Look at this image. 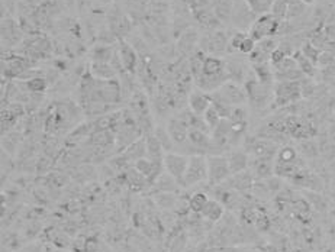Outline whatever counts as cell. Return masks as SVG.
I'll return each mask as SVG.
<instances>
[{"instance_id":"6","label":"cell","mask_w":335,"mask_h":252,"mask_svg":"<svg viewBox=\"0 0 335 252\" xmlns=\"http://www.w3.org/2000/svg\"><path fill=\"white\" fill-rule=\"evenodd\" d=\"M190 157L184 154H176V152H166L164 155V168L166 171L177 180V183L183 186L184 174L189 165Z\"/></svg>"},{"instance_id":"14","label":"cell","mask_w":335,"mask_h":252,"mask_svg":"<svg viewBox=\"0 0 335 252\" xmlns=\"http://www.w3.org/2000/svg\"><path fill=\"white\" fill-rule=\"evenodd\" d=\"M223 213H225V209H223V206L219 202L209 200L208 204L205 206V209L202 210L200 216H203L205 219L211 222H218L219 219H222Z\"/></svg>"},{"instance_id":"10","label":"cell","mask_w":335,"mask_h":252,"mask_svg":"<svg viewBox=\"0 0 335 252\" xmlns=\"http://www.w3.org/2000/svg\"><path fill=\"white\" fill-rule=\"evenodd\" d=\"M228 162H229V170L231 174H238L245 171L250 167V155L245 150H234L228 155Z\"/></svg>"},{"instance_id":"27","label":"cell","mask_w":335,"mask_h":252,"mask_svg":"<svg viewBox=\"0 0 335 252\" xmlns=\"http://www.w3.org/2000/svg\"><path fill=\"white\" fill-rule=\"evenodd\" d=\"M302 52H304V55L307 58V60H310L312 63L318 64V61H319V57H321V50L319 48H316L312 42H306V44H304V47H302V50H301Z\"/></svg>"},{"instance_id":"23","label":"cell","mask_w":335,"mask_h":252,"mask_svg":"<svg viewBox=\"0 0 335 252\" xmlns=\"http://www.w3.org/2000/svg\"><path fill=\"white\" fill-rule=\"evenodd\" d=\"M299 158H298V152L295 148L292 147H283L279 152H277V159L276 162H280V164H295L298 162Z\"/></svg>"},{"instance_id":"25","label":"cell","mask_w":335,"mask_h":252,"mask_svg":"<svg viewBox=\"0 0 335 252\" xmlns=\"http://www.w3.org/2000/svg\"><path fill=\"white\" fill-rule=\"evenodd\" d=\"M225 48H226V35H223L222 32H215L209 41L208 50L212 52H223Z\"/></svg>"},{"instance_id":"32","label":"cell","mask_w":335,"mask_h":252,"mask_svg":"<svg viewBox=\"0 0 335 252\" xmlns=\"http://www.w3.org/2000/svg\"><path fill=\"white\" fill-rule=\"evenodd\" d=\"M186 242H187V239H186V233L184 232H182V233H179L171 242H170V247H168V252H183L184 251V248H186Z\"/></svg>"},{"instance_id":"37","label":"cell","mask_w":335,"mask_h":252,"mask_svg":"<svg viewBox=\"0 0 335 252\" xmlns=\"http://www.w3.org/2000/svg\"><path fill=\"white\" fill-rule=\"evenodd\" d=\"M247 38V35L244 33V32H237L232 38H231V41H229V45H231V50H235V51H238L240 50V47H241V44H243V41Z\"/></svg>"},{"instance_id":"30","label":"cell","mask_w":335,"mask_h":252,"mask_svg":"<svg viewBox=\"0 0 335 252\" xmlns=\"http://www.w3.org/2000/svg\"><path fill=\"white\" fill-rule=\"evenodd\" d=\"M203 119H205V122L208 124V126L211 127V130H213L216 126L219 125V122L222 121V118H221L219 112H218L213 106H211V107L206 110V113L203 115Z\"/></svg>"},{"instance_id":"34","label":"cell","mask_w":335,"mask_h":252,"mask_svg":"<svg viewBox=\"0 0 335 252\" xmlns=\"http://www.w3.org/2000/svg\"><path fill=\"white\" fill-rule=\"evenodd\" d=\"M255 47H257V42L250 36V35H247V38L243 41V44H241V47H240V52L241 54H245V55H250L254 50H255Z\"/></svg>"},{"instance_id":"1","label":"cell","mask_w":335,"mask_h":252,"mask_svg":"<svg viewBox=\"0 0 335 252\" xmlns=\"http://www.w3.org/2000/svg\"><path fill=\"white\" fill-rule=\"evenodd\" d=\"M208 159L202 154L190 155L189 165L184 174L183 187H193L203 181H208Z\"/></svg>"},{"instance_id":"3","label":"cell","mask_w":335,"mask_h":252,"mask_svg":"<svg viewBox=\"0 0 335 252\" xmlns=\"http://www.w3.org/2000/svg\"><path fill=\"white\" fill-rule=\"evenodd\" d=\"M208 159V183L211 186H218L226 181L232 174L229 170L228 158L222 155H209Z\"/></svg>"},{"instance_id":"28","label":"cell","mask_w":335,"mask_h":252,"mask_svg":"<svg viewBox=\"0 0 335 252\" xmlns=\"http://www.w3.org/2000/svg\"><path fill=\"white\" fill-rule=\"evenodd\" d=\"M287 6H289V0H274L273 6H272V15H274L280 21L286 19Z\"/></svg>"},{"instance_id":"7","label":"cell","mask_w":335,"mask_h":252,"mask_svg":"<svg viewBox=\"0 0 335 252\" xmlns=\"http://www.w3.org/2000/svg\"><path fill=\"white\" fill-rule=\"evenodd\" d=\"M222 97L225 99V101L231 106H241L244 104L248 97H247V92L244 90L241 86H238L235 81H229L225 83L221 89H218Z\"/></svg>"},{"instance_id":"26","label":"cell","mask_w":335,"mask_h":252,"mask_svg":"<svg viewBox=\"0 0 335 252\" xmlns=\"http://www.w3.org/2000/svg\"><path fill=\"white\" fill-rule=\"evenodd\" d=\"M306 12V4L301 0H289V6H287V16L286 19H293V18H299Z\"/></svg>"},{"instance_id":"24","label":"cell","mask_w":335,"mask_h":252,"mask_svg":"<svg viewBox=\"0 0 335 252\" xmlns=\"http://www.w3.org/2000/svg\"><path fill=\"white\" fill-rule=\"evenodd\" d=\"M25 86L29 93L36 95V93H44L48 87V83H47V78H44V77H32V78H28Z\"/></svg>"},{"instance_id":"5","label":"cell","mask_w":335,"mask_h":252,"mask_svg":"<svg viewBox=\"0 0 335 252\" xmlns=\"http://www.w3.org/2000/svg\"><path fill=\"white\" fill-rule=\"evenodd\" d=\"M302 97L299 81H279L274 87V103L286 106L298 101Z\"/></svg>"},{"instance_id":"38","label":"cell","mask_w":335,"mask_h":252,"mask_svg":"<svg viewBox=\"0 0 335 252\" xmlns=\"http://www.w3.org/2000/svg\"><path fill=\"white\" fill-rule=\"evenodd\" d=\"M324 33H325V36H327L328 42H335V22L330 24V25L325 28Z\"/></svg>"},{"instance_id":"16","label":"cell","mask_w":335,"mask_h":252,"mask_svg":"<svg viewBox=\"0 0 335 252\" xmlns=\"http://www.w3.org/2000/svg\"><path fill=\"white\" fill-rule=\"evenodd\" d=\"M115 70L109 63H94L91 65V76L99 80H112L115 77Z\"/></svg>"},{"instance_id":"17","label":"cell","mask_w":335,"mask_h":252,"mask_svg":"<svg viewBox=\"0 0 335 252\" xmlns=\"http://www.w3.org/2000/svg\"><path fill=\"white\" fill-rule=\"evenodd\" d=\"M229 183L232 184V187L237 190H247L252 186V174L250 171H243L238 174H232L229 178Z\"/></svg>"},{"instance_id":"35","label":"cell","mask_w":335,"mask_h":252,"mask_svg":"<svg viewBox=\"0 0 335 252\" xmlns=\"http://www.w3.org/2000/svg\"><path fill=\"white\" fill-rule=\"evenodd\" d=\"M334 61H335V55L331 52V51H322V52H321V57H319V61H318V64H319V65H322V67H331Z\"/></svg>"},{"instance_id":"2","label":"cell","mask_w":335,"mask_h":252,"mask_svg":"<svg viewBox=\"0 0 335 252\" xmlns=\"http://www.w3.org/2000/svg\"><path fill=\"white\" fill-rule=\"evenodd\" d=\"M280 24H281V21L277 19L274 15H272V13H264V15H260L254 21V24L251 25L248 33H250V36L255 42H260L264 38H272L273 35H277L279 33V28H280Z\"/></svg>"},{"instance_id":"13","label":"cell","mask_w":335,"mask_h":252,"mask_svg":"<svg viewBox=\"0 0 335 252\" xmlns=\"http://www.w3.org/2000/svg\"><path fill=\"white\" fill-rule=\"evenodd\" d=\"M119 63L126 70V71H134L135 65H137V54H135V50L125 44V42H121L119 45Z\"/></svg>"},{"instance_id":"36","label":"cell","mask_w":335,"mask_h":252,"mask_svg":"<svg viewBox=\"0 0 335 252\" xmlns=\"http://www.w3.org/2000/svg\"><path fill=\"white\" fill-rule=\"evenodd\" d=\"M286 57H289V55H287V54H286L281 48H279V47H277L273 52L270 54V63L273 64V65H277V64L281 63Z\"/></svg>"},{"instance_id":"8","label":"cell","mask_w":335,"mask_h":252,"mask_svg":"<svg viewBox=\"0 0 335 252\" xmlns=\"http://www.w3.org/2000/svg\"><path fill=\"white\" fill-rule=\"evenodd\" d=\"M254 12L251 10V7L248 6L247 1L244 0H237L232 4V21L237 26L241 28H247L254 24Z\"/></svg>"},{"instance_id":"21","label":"cell","mask_w":335,"mask_h":252,"mask_svg":"<svg viewBox=\"0 0 335 252\" xmlns=\"http://www.w3.org/2000/svg\"><path fill=\"white\" fill-rule=\"evenodd\" d=\"M293 58L296 60L299 70L304 73L306 77H312V76H315V71H316V70H315V64L312 63L310 60H307L301 50L293 52Z\"/></svg>"},{"instance_id":"19","label":"cell","mask_w":335,"mask_h":252,"mask_svg":"<svg viewBox=\"0 0 335 252\" xmlns=\"http://www.w3.org/2000/svg\"><path fill=\"white\" fill-rule=\"evenodd\" d=\"M154 184H155V189L163 191V193H171V191L177 190V187L180 186L177 183V180L174 177H171L168 173L167 174H161Z\"/></svg>"},{"instance_id":"20","label":"cell","mask_w":335,"mask_h":252,"mask_svg":"<svg viewBox=\"0 0 335 252\" xmlns=\"http://www.w3.org/2000/svg\"><path fill=\"white\" fill-rule=\"evenodd\" d=\"M254 73H255V77L260 83H264V84H270L272 86V81L274 78V73L272 71L270 65L267 63L263 64H254Z\"/></svg>"},{"instance_id":"22","label":"cell","mask_w":335,"mask_h":252,"mask_svg":"<svg viewBox=\"0 0 335 252\" xmlns=\"http://www.w3.org/2000/svg\"><path fill=\"white\" fill-rule=\"evenodd\" d=\"M209 199L205 193H195L190 200H189V210L193 212L195 215H200L205 206L208 204Z\"/></svg>"},{"instance_id":"31","label":"cell","mask_w":335,"mask_h":252,"mask_svg":"<svg viewBox=\"0 0 335 252\" xmlns=\"http://www.w3.org/2000/svg\"><path fill=\"white\" fill-rule=\"evenodd\" d=\"M301 84V92H302V97H309V96L315 95L316 92V84L312 81V78L309 77H305L299 81Z\"/></svg>"},{"instance_id":"33","label":"cell","mask_w":335,"mask_h":252,"mask_svg":"<svg viewBox=\"0 0 335 252\" xmlns=\"http://www.w3.org/2000/svg\"><path fill=\"white\" fill-rule=\"evenodd\" d=\"M301 148H302V152H304L305 155H307V157H316L319 154V147L313 141H310V139L302 141L301 142Z\"/></svg>"},{"instance_id":"4","label":"cell","mask_w":335,"mask_h":252,"mask_svg":"<svg viewBox=\"0 0 335 252\" xmlns=\"http://www.w3.org/2000/svg\"><path fill=\"white\" fill-rule=\"evenodd\" d=\"M247 97L255 109H263L272 100V86L260 83L257 78L247 81Z\"/></svg>"},{"instance_id":"29","label":"cell","mask_w":335,"mask_h":252,"mask_svg":"<svg viewBox=\"0 0 335 252\" xmlns=\"http://www.w3.org/2000/svg\"><path fill=\"white\" fill-rule=\"evenodd\" d=\"M93 58H94V63H109L113 57L109 47H97L93 51Z\"/></svg>"},{"instance_id":"39","label":"cell","mask_w":335,"mask_h":252,"mask_svg":"<svg viewBox=\"0 0 335 252\" xmlns=\"http://www.w3.org/2000/svg\"><path fill=\"white\" fill-rule=\"evenodd\" d=\"M301 1H304L306 6H309V4H313V3H315V0H301Z\"/></svg>"},{"instance_id":"11","label":"cell","mask_w":335,"mask_h":252,"mask_svg":"<svg viewBox=\"0 0 335 252\" xmlns=\"http://www.w3.org/2000/svg\"><path fill=\"white\" fill-rule=\"evenodd\" d=\"M145 155H147V139H144V138H140L135 142H132L129 147H126V150L122 154V157L128 162L138 161L141 158H145Z\"/></svg>"},{"instance_id":"18","label":"cell","mask_w":335,"mask_h":252,"mask_svg":"<svg viewBox=\"0 0 335 252\" xmlns=\"http://www.w3.org/2000/svg\"><path fill=\"white\" fill-rule=\"evenodd\" d=\"M154 135H155V138L158 139V142L161 144V147H163V150H164L166 152H171V151H173V148L176 147V144H174V141L171 139V136H170L167 127H164V126L155 127V129H154Z\"/></svg>"},{"instance_id":"12","label":"cell","mask_w":335,"mask_h":252,"mask_svg":"<svg viewBox=\"0 0 335 252\" xmlns=\"http://www.w3.org/2000/svg\"><path fill=\"white\" fill-rule=\"evenodd\" d=\"M126 174H125V178H126V183L132 187L134 190H137V191H140V190H144L147 186H151L150 184V181H148V178L144 176V174H141L135 167H129V168H126V171H125Z\"/></svg>"},{"instance_id":"15","label":"cell","mask_w":335,"mask_h":252,"mask_svg":"<svg viewBox=\"0 0 335 252\" xmlns=\"http://www.w3.org/2000/svg\"><path fill=\"white\" fill-rule=\"evenodd\" d=\"M223 71H225V63L221 58L212 57V55L205 57L202 76H218V74H221Z\"/></svg>"},{"instance_id":"9","label":"cell","mask_w":335,"mask_h":252,"mask_svg":"<svg viewBox=\"0 0 335 252\" xmlns=\"http://www.w3.org/2000/svg\"><path fill=\"white\" fill-rule=\"evenodd\" d=\"M211 106H212L211 95L205 93L203 90H195L189 96V107L197 116H203Z\"/></svg>"}]
</instances>
